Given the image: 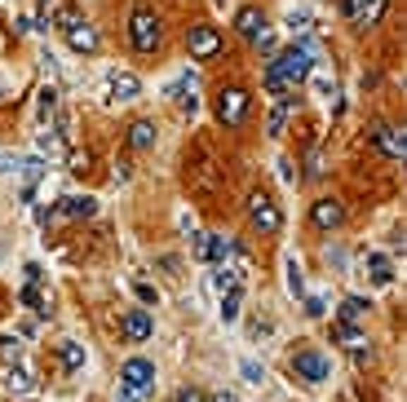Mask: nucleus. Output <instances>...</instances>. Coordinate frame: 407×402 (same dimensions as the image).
<instances>
[{
  "label": "nucleus",
  "instance_id": "nucleus-1",
  "mask_svg": "<svg viewBox=\"0 0 407 402\" xmlns=\"http://www.w3.org/2000/svg\"><path fill=\"white\" fill-rule=\"evenodd\" d=\"M310 66H315V58L305 54L301 44L279 49L266 66V93H274V102H279V97H292L305 80H310Z\"/></svg>",
  "mask_w": 407,
  "mask_h": 402
},
{
  "label": "nucleus",
  "instance_id": "nucleus-2",
  "mask_svg": "<svg viewBox=\"0 0 407 402\" xmlns=\"http://www.w3.org/2000/svg\"><path fill=\"white\" fill-rule=\"evenodd\" d=\"M155 389V367L146 358H128L120 367V402H142Z\"/></svg>",
  "mask_w": 407,
  "mask_h": 402
},
{
  "label": "nucleus",
  "instance_id": "nucleus-3",
  "mask_svg": "<svg viewBox=\"0 0 407 402\" xmlns=\"http://www.w3.org/2000/svg\"><path fill=\"white\" fill-rule=\"evenodd\" d=\"M292 376L305 380V384H323V380H332V363L319 349H297L292 354Z\"/></svg>",
  "mask_w": 407,
  "mask_h": 402
},
{
  "label": "nucleus",
  "instance_id": "nucleus-4",
  "mask_svg": "<svg viewBox=\"0 0 407 402\" xmlns=\"http://www.w3.org/2000/svg\"><path fill=\"white\" fill-rule=\"evenodd\" d=\"M128 40H133L138 54H155L159 49V18L151 9H138L133 18H128Z\"/></svg>",
  "mask_w": 407,
  "mask_h": 402
},
{
  "label": "nucleus",
  "instance_id": "nucleus-5",
  "mask_svg": "<svg viewBox=\"0 0 407 402\" xmlns=\"http://www.w3.org/2000/svg\"><path fill=\"white\" fill-rule=\"evenodd\" d=\"M248 106H253V97L243 93V89H235V85L217 93V120L226 128H239L243 120H248Z\"/></svg>",
  "mask_w": 407,
  "mask_h": 402
},
{
  "label": "nucleus",
  "instance_id": "nucleus-6",
  "mask_svg": "<svg viewBox=\"0 0 407 402\" xmlns=\"http://www.w3.org/2000/svg\"><path fill=\"white\" fill-rule=\"evenodd\" d=\"M248 217H253V226L262 230V234H279V230H284V212H279V204H274L270 195H262V190L248 199Z\"/></svg>",
  "mask_w": 407,
  "mask_h": 402
},
{
  "label": "nucleus",
  "instance_id": "nucleus-7",
  "mask_svg": "<svg viewBox=\"0 0 407 402\" xmlns=\"http://www.w3.org/2000/svg\"><path fill=\"white\" fill-rule=\"evenodd\" d=\"M186 44H190V58L195 62H208V58H217L221 54V36H217V27H204V23H195L186 31Z\"/></svg>",
  "mask_w": 407,
  "mask_h": 402
},
{
  "label": "nucleus",
  "instance_id": "nucleus-8",
  "mask_svg": "<svg viewBox=\"0 0 407 402\" xmlns=\"http://www.w3.org/2000/svg\"><path fill=\"white\" fill-rule=\"evenodd\" d=\"M385 5L389 0H346V23L367 31V27H377L385 18Z\"/></svg>",
  "mask_w": 407,
  "mask_h": 402
},
{
  "label": "nucleus",
  "instance_id": "nucleus-9",
  "mask_svg": "<svg viewBox=\"0 0 407 402\" xmlns=\"http://www.w3.org/2000/svg\"><path fill=\"white\" fill-rule=\"evenodd\" d=\"M235 31H239L243 40L257 44V36H262V31H270V23H266V13L257 9V5H243V9L235 13Z\"/></svg>",
  "mask_w": 407,
  "mask_h": 402
},
{
  "label": "nucleus",
  "instance_id": "nucleus-10",
  "mask_svg": "<svg viewBox=\"0 0 407 402\" xmlns=\"http://www.w3.org/2000/svg\"><path fill=\"white\" fill-rule=\"evenodd\" d=\"M310 221L319 230H336L341 221H346V204H341V199H319V204L310 208Z\"/></svg>",
  "mask_w": 407,
  "mask_h": 402
},
{
  "label": "nucleus",
  "instance_id": "nucleus-11",
  "mask_svg": "<svg viewBox=\"0 0 407 402\" xmlns=\"http://www.w3.org/2000/svg\"><path fill=\"white\" fill-rule=\"evenodd\" d=\"M97 212V199L93 195H67L62 199V208H54V217H71V221H89Z\"/></svg>",
  "mask_w": 407,
  "mask_h": 402
},
{
  "label": "nucleus",
  "instance_id": "nucleus-12",
  "mask_svg": "<svg viewBox=\"0 0 407 402\" xmlns=\"http://www.w3.org/2000/svg\"><path fill=\"white\" fill-rule=\"evenodd\" d=\"M372 138H377V146L385 150L389 159H403V155H407V138H403V128H394V124H381L377 133H372Z\"/></svg>",
  "mask_w": 407,
  "mask_h": 402
},
{
  "label": "nucleus",
  "instance_id": "nucleus-13",
  "mask_svg": "<svg viewBox=\"0 0 407 402\" xmlns=\"http://www.w3.org/2000/svg\"><path fill=\"white\" fill-rule=\"evenodd\" d=\"M151 331H155V323H151V314H146V310H128V314H124V336L133 341V345L146 341Z\"/></svg>",
  "mask_w": 407,
  "mask_h": 402
},
{
  "label": "nucleus",
  "instance_id": "nucleus-14",
  "mask_svg": "<svg viewBox=\"0 0 407 402\" xmlns=\"http://www.w3.org/2000/svg\"><path fill=\"white\" fill-rule=\"evenodd\" d=\"M142 93V80L133 71H111V97H120V102H133Z\"/></svg>",
  "mask_w": 407,
  "mask_h": 402
},
{
  "label": "nucleus",
  "instance_id": "nucleus-15",
  "mask_svg": "<svg viewBox=\"0 0 407 402\" xmlns=\"http://www.w3.org/2000/svg\"><path fill=\"white\" fill-rule=\"evenodd\" d=\"M67 40H71L75 54H93V49H97V31H93L89 23H75V27L67 31Z\"/></svg>",
  "mask_w": 407,
  "mask_h": 402
},
{
  "label": "nucleus",
  "instance_id": "nucleus-16",
  "mask_svg": "<svg viewBox=\"0 0 407 402\" xmlns=\"http://www.w3.org/2000/svg\"><path fill=\"white\" fill-rule=\"evenodd\" d=\"M288 115H292V97H279V102H274V111H270V120H266V133H270V138H284V133H288Z\"/></svg>",
  "mask_w": 407,
  "mask_h": 402
},
{
  "label": "nucleus",
  "instance_id": "nucleus-17",
  "mask_svg": "<svg viewBox=\"0 0 407 402\" xmlns=\"http://www.w3.org/2000/svg\"><path fill=\"white\" fill-rule=\"evenodd\" d=\"M128 146H133V150H151L155 146V124L151 120H133V124H128Z\"/></svg>",
  "mask_w": 407,
  "mask_h": 402
},
{
  "label": "nucleus",
  "instance_id": "nucleus-18",
  "mask_svg": "<svg viewBox=\"0 0 407 402\" xmlns=\"http://www.w3.org/2000/svg\"><path fill=\"white\" fill-rule=\"evenodd\" d=\"M239 305H243V283H235L231 292H221V323H235Z\"/></svg>",
  "mask_w": 407,
  "mask_h": 402
},
{
  "label": "nucleus",
  "instance_id": "nucleus-19",
  "mask_svg": "<svg viewBox=\"0 0 407 402\" xmlns=\"http://www.w3.org/2000/svg\"><path fill=\"white\" fill-rule=\"evenodd\" d=\"M332 341L346 345V349H354V345H363V331L354 327V323H341V318H336V323H332Z\"/></svg>",
  "mask_w": 407,
  "mask_h": 402
},
{
  "label": "nucleus",
  "instance_id": "nucleus-20",
  "mask_svg": "<svg viewBox=\"0 0 407 402\" xmlns=\"http://www.w3.org/2000/svg\"><path fill=\"white\" fill-rule=\"evenodd\" d=\"M367 274H372V283H389V279H394V265H389L385 252H372L367 257Z\"/></svg>",
  "mask_w": 407,
  "mask_h": 402
},
{
  "label": "nucleus",
  "instance_id": "nucleus-21",
  "mask_svg": "<svg viewBox=\"0 0 407 402\" xmlns=\"http://www.w3.org/2000/svg\"><path fill=\"white\" fill-rule=\"evenodd\" d=\"M18 300H23V305H31V310H36L40 318H49V314H54V310H49V300L40 296V283H27V288L18 292Z\"/></svg>",
  "mask_w": 407,
  "mask_h": 402
},
{
  "label": "nucleus",
  "instance_id": "nucleus-22",
  "mask_svg": "<svg viewBox=\"0 0 407 402\" xmlns=\"http://www.w3.org/2000/svg\"><path fill=\"white\" fill-rule=\"evenodd\" d=\"M58 358H62V367H67V372H80V367H85V345H75V341L58 345Z\"/></svg>",
  "mask_w": 407,
  "mask_h": 402
},
{
  "label": "nucleus",
  "instance_id": "nucleus-23",
  "mask_svg": "<svg viewBox=\"0 0 407 402\" xmlns=\"http://www.w3.org/2000/svg\"><path fill=\"white\" fill-rule=\"evenodd\" d=\"M367 310H372V305H367L363 296H346V300H341V323H359Z\"/></svg>",
  "mask_w": 407,
  "mask_h": 402
},
{
  "label": "nucleus",
  "instance_id": "nucleus-24",
  "mask_svg": "<svg viewBox=\"0 0 407 402\" xmlns=\"http://www.w3.org/2000/svg\"><path fill=\"white\" fill-rule=\"evenodd\" d=\"M54 111H58V89H40V93H36V120L44 124Z\"/></svg>",
  "mask_w": 407,
  "mask_h": 402
},
{
  "label": "nucleus",
  "instance_id": "nucleus-25",
  "mask_svg": "<svg viewBox=\"0 0 407 402\" xmlns=\"http://www.w3.org/2000/svg\"><path fill=\"white\" fill-rule=\"evenodd\" d=\"M235 283H239V270H235V265H217V270H213V288H217V292H231Z\"/></svg>",
  "mask_w": 407,
  "mask_h": 402
},
{
  "label": "nucleus",
  "instance_id": "nucleus-26",
  "mask_svg": "<svg viewBox=\"0 0 407 402\" xmlns=\"http://www.w3.org/2000/svg\"><path fill=\"white\" fill-rule=\"evenodd\" d=\"M284 270H288V292H292V296H305V279H301V265H297V257H288V265H284Z\"/></svg>",
  "mask_w": 407,
  "mask_h": 402
},
{
  "label": "nucleus",
  "instance_id": "nucleus-27",
  "mask_svg": "<svg viewBox=\"0 0 407 402\" xmlns=\"http://www.w3.org/2000/svg\"><path fill=\"white\" fill-rule=\"evenodd\" d=\"M0 363H23V341L18 336H0Z\"/></svg>",
  "mask_w": 407,
  "mask_h": 402
},
{
  "label": "nucleus",
  "instance_id": "nucleus-28",
  "mask_svg": "<svg viewBox=\"0 0 407 402\" xmlns=\"http://www.w3.org/2000/svg\"><path fill=\"white\" fill-rule=\"evenodd\" d=\"M288 31H292V36H297V40H305V36H310V13H288Z\"/></svg>",
  "mask_w": 407,
  "mask_h": 402
},
{
  "label": "nucleus",
  "instance_id": "nucleus-29",
  "mask_svg": "<svg viewBox=\"0 0 407 402\" xmlns=\"http://www.w3.org/2000/svg\"><path fill=\"white\" fill-rule=\"evenodd\" d=\"M36 146H40V155H58V150H62V138L49 128V133H40V138H36Z\"/></svg>",
  "mask_w": 407,
  "mask_h": 402
},
{
  "label": "nucleus",
  "instance_id": "nucleus-30",
  "mask_svg": "<svg viewBox=\"0 0 407 402\" xmlns=\"http://www.w3.org/2000/svg\"><path fill=\"white\" fill-rule=\"evenodd\" d=\"M239 372H243V380H248V384H262V380H266V367H262V363H253V358H243Z\"/></svg>",
  "mask_w": 407,
  "mask_h": 402
},
{
  "label": "nucleus",
  "instance_id": "nucleus-31",
  "mask_svg": "<svg viewBox=\"0 0 407 402\" xmlns=\"http://www.w3.org/2000/svg\"><path fill=\"white\" fill-rule=\"evenodd\" d=\"M89 164H93L89 150H71V155H67V169L71 173H89Z\"/></svg>",
  "mask_w": 407,
  "mask_h": 402
},
{
  "label": "nucleus",
  "instance_id": "nucleus-32",
  "mask_svg": "<svg viewBox=\"0 0 407 402\" xmlns=\"http://www.w3.org/2000/svg\"><path fill=\"white\" fill-rule=\"evenodd\" d=\"M23 177H27V186H36L44 177V159H23Z\"/></svg>",
  "mask_w": 407,
  "mask_h": 402
},
{
  "label": "nucleus",
  "instance_id": "nucleus-33",
  "mask_svg": "<svg viewBox=\"0 0 407 402\" xmlns=\"http://www.w3.org/2000/svg\"><path fill=\"white\" fill-rule=\"evenodd\" d=\"M301 300H305V314H310V318L328 314V300H323V296H301Z\"/></svg>",
  "mask_w": 407,
  "mask_h": 402
},
{
  "label": "nucleus",
  "instance_id": "nucleus-34",
  "mask_svg": "<svg viewBox=\"0 0 407 402\" xmlns=\"http://www.w3.org/2000/svg\"><path fill=\"white\" fill-rule=\"evenodd\" d=\"M133 292H138V300H142V305H155V300H159V292L151 288V283H133Z\"/></svg>",
  "mask_w": 407,
  "mask_h": 402
},
{
  "label": "nucleus",
  "instance_id": "nucleus-35",
  "mask_svg": "<svg viewBox=\"0 0 407 402\" xmlns=\"http://www.w3.org/2000/svg\"><path fill=\"white\" fill-rule=\"evenodd\" d=\"M257 49H262L266 58H274V54H279V40H274L270 31H262V36H257Z\"/></svg>",
  "mask_w": 407,
  "mask_h": 402
},
{
  "label": "nucleus",
  "instance_id": "nucleus-36",
  "mask_svg": "<svg viewBox=\"0 0 407 402\" xmlns=\"http://www.w3.org/2000/svg\"><path fill=\"white\" fill-rule=\"evenodd\" d=\"M177 402H208V394L195 389V384H186V389H177Z\"/></svg>",
  "mask_w": 407,
  "mask_h": 402
},
{
  "label": "nucleus",
  "instance_id": "nucleus-37",
  "mask_svg": "<svg viewBox=\"0 0 407 402\" xmlns=\"http://www.w3.org/2000/svg\"><path fill=\"white\" fill-rule=\"evenodd\" d=\"M75 23H80V13H75V9H62V13H58V31H71Z\"/></svg>",
  "mask_w": 407,
  "mask_h": 402
},
{
  "label": "nucleus",
  "instance_id": "nucleus-38",
  "mask_svg": "<svg viewBox=\"0 0 407 402\" xmlns=\"http://www.w3.org/2000/svg\"><path fill=\"white\" fill-rule=\"evenodd\" d=\"M305 164H310L305 177H323V155H319V150H310V159H305Z\"/></svg>",
  "mask_w": 407,
  "mask_h": 402
},
{
  "label": "nucleus",
  "instance_id": "nucleus-39",
  "mask_svg": "<svg viewBox=\"0 0 407 402\" xmlns=\"http://www.w3.org/2000/svg\"><path fill=\"white\" fill-rule=\"evenodd\" d=\"M128 177H133V164H128V159H116V181H128Z\"/></svg>",
  "mask_w": 407,
  "mask_h": 402
},
{
  "label": "nucleus",
  "instance_id": "nucleus-40",
  "mask_svg": "<svg viewBox=\"0 0 407 402\" xmlns=\"http://www.w3.org/2000/svg\"><path fill=\"white\" fill-rule=\"evenodd\" d=\"M27 283H44V270H40V265H27Z\"/></svg>",
  "mask_w": 407,
  "mask_h": 402
},
{
  "label": "nucleus",
  "instance_id": "nucleus-41",
  "mask_svg": "<svg viewBox=\"0 0 407 402\" xmlns=\"http://www.w3.org/2000/svg\"><path fill=\"white\" fill-rule=\"evenodd\" d=\"M0 44H5V31H0Z\"/></svg>",
  "mask_w": 407,
  "mask_h": 402
}]
</instances>
